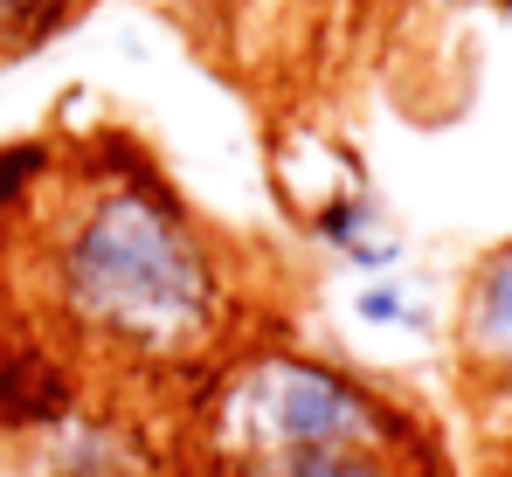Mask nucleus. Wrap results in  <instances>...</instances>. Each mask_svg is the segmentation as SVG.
Instances as JSON below:
<instances>
[{"mask_svg": "<svg viewBox=\"0 0 512 477\" xmlns=\"http://www.w3.org/2000/svg\"><path fill=\"white\" fill-rule=\"evenodd\" d=\"M56 291L90 332L167 353L208 332L215 270L180 208L153 187H104L56 249Z\"/></svg>", "mask_w": 512, "mask_h": 477, "instance_id": "obj_1", "label": "nucleus"}, {"mask_svg": "<svg viewBox=\"0 0 512 477\" xmlns=\"http://www.w3.org/2000/svg\"><path fill=\"white\" fill-rule=\"evenodd\" d=\"M222 422L250 450H263L270 464L277 457H319V450H381L395 436V415L374 395H360L353 381L326 374V367H305V360H256L229 388Z\"/></svg>", "mask_w": 512, "mask_h": 477, "instance_id": "obj_2", "label": "nucleus"}, {"mask_svg": "<svg viewBox=\"0 0 512 477\" xmlns=\"http://www.w3.org/2000/svg\"><path fill=\"white\" fill-rule=\"evenodd\" d=\"M457 353L464 374L485 388H512V242H499L471 284H464V312H457Z\"/></svg>", "mask_w": 512, "mask_h": 477, "instance_id": "obj_3", "label": "nucleus"}, {"mask_svg": "<svg viewBox=\"0 0 512 477\" xmlns=\"http://www.w3.org/2000/svg\"><path fill=\"white\" fill-rule=\"evenodd\" d=\"M0 408L7 422H56L70 408V381L35 346H0Z\"/></svg>", "mask_w": 512, "mask_h": 477, "instance_id": "obj_4", "label": "nucleus"}, {"mask_svg": "<svg viewBox=\"0 0 512 477\" xmlns=\"http://www.w3.org/2000/svg\"><path fill=\"white\" fill-rule=\"evenodd\" d=\"M70 7H77V0H0V56L42 49V42L63 28Z\"/></svg>", "mask_w": 512, "mask_h": 477, "instance_id": "obj_5", "label": "nucleus"}, {"mask_svg": "<svg viewBox=\"0 0 512 477\" xmlns=\"http://www.w3.org/2000/svg\"><path fill=\"white\" fill-rule=\"evenodd\" d=\"M35 173H42V146H14V153H0V215L28 194Z\"/></svg>", "mask_w": 512, "mask_h": 477, "instance_id": "obj_6", "label": "nucleus"}]
</instances>
